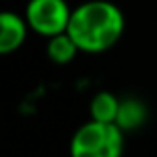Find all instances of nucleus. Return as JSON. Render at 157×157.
<instances>
[{
  "label": "nucleus",
  "instance_id": "f257e3e1",
  "mask_svg": "<svg viewBox=\"0 0 157 157\" xmlns=\"http://www.w3.org/2000/svg\"><path fill=\"white\" fill-rule=\"evenodd\" d=\"M125 32V14L111 0H86L74 8L68 34L84 54H104Z\"/></svg>",
  "mask_w": 157,
  "mask_h": 157
},
{
  "label": "nucleus",
  "instance_id": "f03ea898",
  "mask_svg": "<svg viewBox=\"0 0 157 157\" xmlns=\"http://www.w3.org/2000/svg\"><path fill=\"white\" fill-rule=\"evenodd\" d=\"M70 157H121L125 149V131L117 123L88 119L70 139Z\"/></svg>",
  "mask_w": 157,
  "mask_h": 157
},
{
  "label": "nucleus",
  "instance_id": "7ed1b4c3",
  "mask_svg": "<svg viewBox=\"0 0 157 157\" xmlns=\"http://www.w3.org/2000/svg\"><path fill=\"white\" fill-rule=\"evenodd\" d=\"M72 12L74 8H70L68 0H28L24 18L34 34L48 40L68 32Z\"/></svg>",
  "mask_w": 157,
  "mask_h": 157
},
{
  "label": "nucleus",
  "instance_id": "20e7f679",
  "mask_svg": "<svg viewBox=\"0 0 157 157\" xmlns=\"http://www.w3.org/2000/svg\"><path fill=\"white\" fill-rule=\"evenodd\" d=\"M28 26L24 14L12 10H4L0 14V54L8 56L22 48V44L28 38Z\"/></svg>",
  "mask_w": 157,
  "mask_h": 157
},
{
  "label": "nucleus",
  "instance_id": "39448f33",
  "mask_svg": "<svg viewBox=\"0 0 157 157\" xmlns=\"http://www.w3.org/2000/svg\"><path fill=\"white\" fill-rule=\"evenodd\" d=\"M147 121V105L137 98H123L117 111V123L123 131H135Z\"/></svg>",
  "mask_w": 157,
  "mask_h": 157
},
{
  "label": "nucleus",
  "instance_id": "423d86ee",
  "mask_svg": "<svg viewBox=\"0 0 157 157\" xmlns=\"http://www.w3.org/2000/svg\"><path fill=\"white\" fill-rule=\"evenodd\" d=\"M78 54H80V48L68 32L46 40V56L56 66H68L70 62H74Z\"/></svg>",
  "mask_w": 157,
  "mask_h": 157
},
{
  "label": "nucleus",
  "instance_id": "0eeeda50",
  "mask_svg": "<svg viewBox=\"0 0 157 157\" xmlns=\"http://www.w3.org/2000/svg\"><path fill=\"white\" fill-rule=\"evenodd\" d=\"M119 104H121V100L115 94L101 90L90 100V107H88L90 119H96V121H101V123H115Z\"/></svg>",
  "mask_w": 157,
  "mask_h": 157
}]
</instances>
